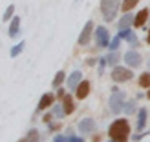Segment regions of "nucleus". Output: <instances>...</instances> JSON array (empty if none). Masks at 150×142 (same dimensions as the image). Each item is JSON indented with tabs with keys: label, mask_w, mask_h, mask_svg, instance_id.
Returning <instances> with one entry per match:
<instances>
[{
	"label": "nucleus",
	"mask_w": 150,
	"mask_h": 142,
	"mask_svg": "<svg viewBox=\"0 0 150 142\" xmlns=\"http://www.w3.org/2000/svg\"><path fill=\"white\" fill-rule=\"evenodd\" d=\"M11 15H13V6H9V7L6 9V13H4V20H9Z\"/></svg>",
	"instance_id": "27"
},
{
	"label": "nucleus",
	"mask_w": 150,
	"mask_h": 142,
	"mask_svg": "<svg viewBox=\"0 0 150 142\" xmlns=\"http://www.w3.org/2000/svg\"><path fill=\"white\" fill-rule=\"evenodd\" d=\"M95 128H97V124L92 118H84V120H81V124H79V129L82 133H92V131H95Z\"/></svg>",
	"instance_id": "8"
},
{
	"label": "nucleus",
	"mask_w": 150,
	"mask_h": 142,
	"mask_svg": "<svg viewBox=\"0 0 150 142\" xmlns=\"http://www.w3.org/2000/svg\"><path fill=\"white\" fill-rule=\"evenodd\" d=\"M75 91H77V99H86L88 93H90V84H88V82H81L79 87L75 89Z\"/></svg>",
	"instance_id": "12"
},
{
	"label": "nucleus",
	"mask_w": 150,
	"mask_h": 142,
	"mask_svg": "<svg viewBox=\"0 0 150 142\" xmlns=\"http://www.w3.org/2000/svg\"><path fill=\"white\" fill-rule=\"evenodd\" d=\"M134 20H136V17H132V15H125V17L119 20V24H117V26H119V29H126Z\"/></svg>",
	"instance_id": "15"
},
{
	"label": "nucleus",
	"mask_w": 150,
	"mask_h": 142,
	"mask_svg": "<svg viewBox=\"0 0 150 142\" xmlns=\"http://www.w3.org/2000/svg\"><path fill=\"white\" fill-rule=\"evenodd\" d=\"M95 42H97V46L99 48H106L108 44H110V35H108V29L106 27H97V31H95Z\"/></svg>",
	"instance_id": "4"
},
{
	"label": "nucleus",
	"mask_w": 150,
	"mask_h": 142,
	"mask_svg": "<svg viewBox=\"0 0 150 142\" xmlns=\"http://www.w3.org/2000/svg\"><path fill=\"white\" fill-rule=\"evenodd\" d=\"M53 113H55L57 117H62V115H66V109H64V108H61V104H59V106H55V108H53Z\"/></svg>",
	"instance_id": "25"
},
{
	"label": "nucleus",
	"mask_w": 150,
	"mask_h": 142,
	"mask_svg": "<svg viewBox=\"0 0 150 142\" xmlns=\"http://www.w3.org/2000/svg\"><path fill=\"white\" fill-rule=\"evenodd\" d=\"M130 77H132V73L126 68H121V66H115L114 71H112V78H114L115 82H126Z\"/></svg>",
	"instance_id": "5"
},
{
	"label": "nucleus",
	"mask_w": 150,
	"mask_h": 142,
	"mask_svg": "<svg viewBox=\"0 0 150 142\" xmlns=\"http://www.w3.org/2000/svg\"><path fill=\"white\" fill-rule=\"evenodd\" d=\"M114 142H115V140H114Z\"/></svg>",
	"instance_id": "33"
},
{
	"label": "nucleus",
	"mask_w": 150,
	"mask_h": 142,
	"mask_svg": "<svg viewBox=\"0 0 150 142\" xmlns=\"http://www.w3.org/2000/svg\"><path fill=\"white\" fill-rule=\"evenodd\" d=\"M73 102H71V97L70 95H66L64 97V109H66V115H68V113H71V111H73Z\"/></svg>",
	"instance_id": "18"
},
{
	"label": "nucleus",
	"mask_w": 150,
	"mask_h": 142,
	"mask_svg": "<svg viewBox=\"0 0 150 142\" xmlns=\"http://www.w3.org/2000/svg\"><path fill=\"white\" fill-rule=\"evenodd\" d=\"M70 142H84V140H82V139H77V137H71Z\"/></svg>",
	"instance_id": "28"
},
{
	"label": "nucleus",
	"mask_w": 150,
	"mask_h": 142,
	"mask_svg": "<svg viewBox=\"0 0 150 142\" xmlns=\"http://www.w3.org/2000/svg\"><path fill=\"white\" fill-rule=\"evenodd\" d=\"M20 142H39V131H37V129H31V131L26 135V139L20 140Z\"/></svg>",
	"instance_id": "16"
},
{
	"label": "nucleus",
	"mask_w": 150,
	"mask_h": 142,
	"mask_svg": "<svg viewBox=\"0 0 150 142\" xmlns=\"http://www.w3.org/2000/svg\"><path fill=\"white\" fill-rule=\"evenodd\" d=\"M119 44H121V36H115V38L110 42V49L112 51H117L119 49Z\"/></svg>",
	"instance_id": "23"
},
{
	"label": "nucleus",
	"mask_w": 150,
	"mask_h": 142,
	"mask_svg": "<svg viewBox=\"0 0 150 142\" xmlns=\"http://www.w3.org/2000/svg\"><path fill=\"white\" fill-rule=\"evenodd\" d=\"M145 120H146V109H139V120H137V129L139 131L145 128Z\"/></svg>",
	"instance_id": "17"
},
{
	"label": "nucleus",
	"mask_w": 150,
	"mask_h": 142,
	"mask_svg": "<svg viewBox=\"0 0 150 142\" xmlns=\"http://www.w3.org/2000/svg\"><path fill=\"white\" fill-rule=\"evenodd\" d=\"M121 6H123L121 0H101V11H103L104 20H108V22L114 20L117 15V9Z\"/></svg>",
	"instance_id": "2"
},
{
	"label": "nucleus",
	"mask_w": 150,
	"mask_h": 142,
	"mask_svg": "<svg viewBox=\"0 0 150 142\" xmlns=\"http://www.w3.org/2000/svg\"><path fill=\"white\" fill-rule=\"evenodd\" d=\"M117 60H119V53H115V51H112V55L108 57V64H117Z\"/></svg>",
	"instance_id": "24"
},
{
	"label": "nucleus",
	"mask_w": 150,
	"mask_h": 142,
	"mask_svg": "<svg viewBox=\"0 0 150 142\" xmlns=\"http://www.w3.org/2000/svg\"><path fill=\"white\" fill-rule=\"evenodd\" d=\"M92 29H93V24H92V22H86V26H84V29H82L81 36H79V44H81V46H86V44L90 42V36H92Z\"/></svg>",
	"instance_id": "7"
},
{
	"label": "nucleus",
	"mask_w": 150,
	"mask_h": 142,
	"mask_svg": "<svg viewBox=\"0 0 150 142\" xmlns=\"http://www.w3.org/2000/svg\"><path fill=\"white\" fill-rule=\"evenodd\" d=\"M125 62L130 66V68H139L141 62H143V58L137 51H128V53H125Z\"/></svg>",
	"instance_id": "6"
},
{
	"label": "nucleus",
	"mask_w": 150,
	"mask_h": 142,
	"mask_svg": "<svg viewBox=\"0 0 150 142\" xmlns=\"http://www.w3.org/2000/svg\"><path fill=\"white\" fill-rule=\"evenodd\" d=\"M62 80H64V73L59 71V73L55 75V78H53V87H59V86L62 84Z\"/></svg>",
	"instance_id": "21"
},
{
	"label": "nucleus",
	"mask_w": 150,
	"mask_h": 142,
	"mask_svg": "<svg viewBox=\"0 0 150 142\" xmlns=\"http://www.w3.org/2000/svg\"><path fill=\"white\" fill-rule=\"evenodd\" d=\"M134 109H136V102H128V104H126V108H125L126 113H134Z\"/></svg>",
	"instance_id": "26"
},
{
	"label": "nucleus",
	"mask_w": 150,
	"mask_h": 142,
	"mask_svg": "<svg viewBox=\"0 0 150 142\" xmlns=\"http://www.w3.org/2000/svg\"><path fill=\"white\" fill-rule=\"evenodd\" d=\"M146 42L150 44V31H148V36H146Z\"/></svg>",
	"instance_id": "30"
},
{
	"label": "nucleus",
	"mask_w": 150,
	"mask_h": 142,
	"mask_svg": "<svg viewBox=\"0 0 150 142\" xmlns=\"http://www.w3.org/2000/svg\"><path fill=\"white\" fill-rule=\"evenodd\" d=\"M146 18H150V15H148V9H141L137 15H136V20H134V26L136 27H141L146 22Z\"/></svg>",
	"instance_id": "10"
},
{
	"label": "nucleus",
	"mask_w": 150,
	"mask_h": 142,
	"mask_svg": "<svg viewBox=\"0 0 150 142\" xmlns=\"http://www.w3.org/2000/svg\"><path fill=\"white\" fill-rule=\"evenodd\" d=\"M51 104H53V95H44L42 99H40V102H39V109H46V108H50Z\"/></svg>",
	"instance_id": "13"
},
{
	"label": "nucleus",
	"mask_w": 150,
	"mask_h": 142,
	"mask_svg": "<svg viewBox=\"0 0 150 142\" xmlns=\"http://www.w3.org/2000/svg\"><path fill=\"white\" fill-rule=\"evenodd\" d=\"M148 99H150V91H148Z\"/></svg>",
	"instance_id": "31"
},
{
	"label": "nucleus",
	"mask_w": 150,
	"mask_h": 142,
	"mask_svg": "<svg viewBox=\"0 0 150 142\" xmlns=\"http://www.w3.org/2000/svg\"><path fill=\"white\" fill-rule=\"evenodd\" d=\"M119 36H121V38H126V40H128V44H130V46H134V48H136L137 44H139V42H137V36L134 35L132 31H128V29H121Z\"/></svg>",
	"instance_id": "9"
},
{
	"label": "nucleus",
	"mask_w": 150,
	"mask_h": 142,
	"mask_svg": "<svg viewBox=\"0 0 150 142\" xmlns=\"http://www.w3.org/2000/svg\"><path fill=\"white\" fill-rule=\"evenodd\" d=\"M18 31H20V18H18V17H15L13 22H11V26H9V36L18 35Z\"/></svg>",
	"instance_id": "14"
},
{
	"label": "nucleus",
	"mask_w": 150,
	"mask_h": 142,
	"mask_svg": "<svg viewBox=\"0 0 150 142\" xmlns=\"http://www.w3.org/2000/svg\"><path fill=\"white\" fill-rule=\"evenodd\" d=\"M139 84L143 86V87H150V75L148 73H143L139 77Z\"/></svg>",
	"instance_id": "20"
},
{
	"label": "nucleus",
	"mask_w": 150,
	"mask_h": 142,
	"mask_svg": "<svg viewBox=\"0 0 150 142\" xmlns=\"http://www.w3.org/2000/svg\"><path fill=\"white\" fill-rule=\"evenodd\" d=\"M55 142H64V137H61V135H59V137L55 139Z\"/></svg>",
	"instance_id": "29"
},
{
	"label": "nucleus",
	"mask_w": 150,
	"mask_h": 142,
	"mask_svg": "<svg viewBox=\"0 0 150 142\" xmlns=\"http://www.w3.org/2000/svg\"><path fill=\"white\" fill-rule=\"evenodd\" d=\"M81 78H82L81 71H73V73H71V77L68 78V86H70V89H77L79 84H81Z\"/></svg>",
	"instance_id": "11"
},
{
	"label": "nucleus",
	"mask_w": 150,
	"mask_h": 142,
	"mask_svg": "<svg viewBox=\"0 0 150 142\" xmlns=\"http://www.w3.org/2000/svg\"><path fill=\"white\" fill-rule=\"evenodd\" d=\"M148 66H150V62H148Z\"/></svg>",
	"instance_id": "32"
},
{
	"label": "nucleus",
	"mask_w": 150,
	"mask_h": 142,
	"mask_svg": "<svg viewBox=\"0 0 150 142\" xmlns=\"http://www.w3.org/2000/svg\"><path fill=\"white\" fill-rule=\"evenodd\" d=\"M137 2H139V0H125V2H123V6H121V7H123L125 11H130L132 7H134V6L137 4Z\"/></svg>",
	"instance_id": "22"
},
{
	"label": "nucleus",
	"mask_w": 150,
	"mask_h": 142,
	"mask_svg": "<svg viewBox=\"0 0 150 142\" xmlns=\"http://www.w3.org/2000/svg\"><path fill=\"white\" fill-rule=\"evenodd\" d=\"M108 135L112 137V140H115V142H126V139H128V135H130L128 122H126L125 118H117V120L110 126Z\"/></svg>",
	"instance_id": "1"
},
{
	"label": "nucleus",
	"mask_w": 150,
	"mask_h": 142,
	"mask_svg": "<svg viewBox=\"0 0 150 142\" xmlns=\"http://www.w3.org/2000/svg\"><path fill=\"white\" fill-rule=\"evenodd\" d=\"M112 97H110V109L114 111V113H119L121 109H125L123 106H125V93L121 91V89H117V87H114L112 89Z\"/></svg>",
	"instance_id": "3"
},
{
	"label": "nucleus",
	"mask_w": 150,
	"mask_h": 142,
	"mask_svg": "<svg viewBox=\"0 0 150 142\" xmlns=\"http://www.w3.org/2000/svg\"><path fill=\"white\" fill-rule=\"evenodd\" d=\"M24 46H26L24 42H18L17 46H15V48L11 49V57H13V58H15V57H18V55L22 53V49H24Z\"/></svg>",
	"instance_id": "19"
}]
</instances>
